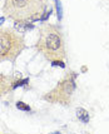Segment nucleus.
Instances as JSON below:
<instances>
[{
	"instance_id": "9b49d317",
	"label": "nucleus",
	"mask_w": 109,
	"mask_h": 134,
	"mask_svg": "<svg viewBox=\"0 0 109 134\" xmlns=\"http://www.w3.org/2000/svg\"><path fill=\"white\" fill-rule=\"evenodd\" d=\"M4 20H5V19H4V18H0V25H1V24H3V21H4Z\"/></svg>"
},
{
	"instance_id": "423d86ee",
	"label": "nucleus",
	"mask_w": 109,
	"mask_h": 134,
	"mask_svg": "<svg viewBox=\"0 0 109 134\" xmlns=\"http://www.w3.org/2000/svg\"><path fill=\"white\" fill-rule=\"evenodd\" d=\"M17 108L18 109H20V110H24V111H30L31 110V108H30L29 105H26L25 103H23V102H18Z\"/></svg>"
},
{
	"instance_id": "0eeeda50",
	"label": "nucleus",
	"mask_w": 109,
	"mask_h": 134,
	"mask_svg": "<svg viewBox=\"0 0 109 134\" xmlns=\"http://www.w3.org/2000/svg\"><path fill=\"white\" fill-rule=\"evenodd\" d=\"M29 82V79H24V80H20V82H17V84H14V89H15V88H18V87H23V85H25V84H26V83Z\"/></svg>"
},
{
	"instance_id": "f257e3e1",
	"label": "nucleus",
	"mask_w": 109,
	"mask_h": 134,
	"mask_svg": "<svg viewBox=\"0 0 109 134\" xmlns=\"http://www.w3.org/2000/svg\"><path fill=\"white\" fill-rule=\"evenodd\" d=\"M19 44H21V40L14 33L9 30L0 31V60L14 58L21 49Z\"/></svg>"
},
{
	"instance_id": "6e6552de",
	"label": "nucleus",
	"mask_w": 109,
	"mask_h": 134,
	"mask_svg": "<svg viewBox=\"0 0 109 134\" xmlns=\"http://www.w3.org/2000/svg\"><path fill=\"white\" fill-rule=\"evenodd\" d=\"M57 6H58V16H59V19H62V5H60V1H57Z\"/></svg>"
},
{
	"instance_id": "39448f33",
	"label": "nucleus",
	"mask_w": 109,
	"mask_h": 134,
	"mask_svg": "<svg viewBox=\"0 0 109 134\" xmlns=\"http://www.w3.org/2000/svg\"><path fill=\"white\" fill-rule=\"evenodd\" d=\"M29 0H12V4L14 8H17V9H23L25 6L28 5Z\"/></svg>"
},
{
	"instance_id": "f03ea898",
	"label": "nucleus",
	"mask_w": 109,
	"mask_h": 134,
	"mask_svg": "<svg viewBox=\"0 0 109 134\" xmlns=\"http://www.w3.org/2000/svg\"><path fill=\"white\" fill-rule=\"evenodd\" d=\"M44 47L46 50L50 52H58L62 48V38L57 33H45L44 35Z\"/></svg>"
},
{
	"instance_id": "1a4fd4ad",
	"label": "nucleus",
	"mask_w": 109,
	"mask_h": 134,
	"mask_svg": "<svg viewBox=\"0 0 109 134\" xmlns=\"http://www.w3.org/2000/svg\"><path fill=\"white\" fill-rule=\"evenodd\" d=\"M52 64L53 65H59V66H62V68H65V64H64L63 62H53Z\"/></svg>"
},
{
	"instance_id": "7ed1b4c3",
	"label": "nucleus",
	"mask_w": 109,
	"mask_h": 134,
	"mask_svg": "<svg viewBox=\"0 0 109 134\" xmlns=\"http://www.w3.org/2000/svg\"><path fill=\"white\" fill-rule=\"evenodd\" d=\"M77 117H78V119H79L80 122L85 123V124L89 122V119H90L89 113H88L84 108H78V109H77Z\"/></svg>"
},
{
	"instance_id": "20e7f679",
	"label": "nucleus",
	"mask_w": 109,
	"mask_h": 134,
	"mask_svg": "<svg viewBox=\"0 0 109 134\" xmlns=\"http://www.w3.org/2000/svg\"><path fill=\"white\" fill-rule=\"evenodd\" d=\"M74 78H75V75L73 76V79H70V80H67V82L63 84V90H64V93H67V94H72V93H73V90L75 89Z\"/></svg>"
},
{
	"instance_id": "9d476101",
	"label": "nucleus",
	"mask_w": 109,
	"mask_h": 134,
	"mask_svg": "<svg viewBox=\"0 0 109 134\" xmlns=\"http://www.w3.org/2000/svg\"><path fill=\"white\" fill-rule=\"evenodd\" d=\"M50 14H52V10H49V12H46V14H45V15H44V16L41 18V20H46L50 16Z\"/></svg>"
}]
</instances>
